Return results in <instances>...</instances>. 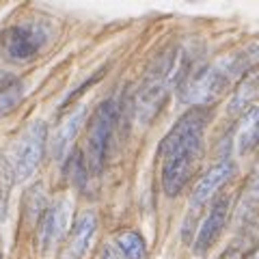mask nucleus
<instances>
[{
	"label": "nucleus",
	"mask_w": 259,
	"mask_h": 259,
	"mask_svg": "<svg viewBox=\"0 0 259 259\" xmlns=\"http://www.w3.org/2000/svg\"><path fill=\"white\" fill-rule=\"evenodd\" d=\"M84 112H87L84 106L76 108L69 117H65V121H61L59 127H56V132L52 136V153H54V158H63L67 145L74 141V136L78 134V127H80V123H82V119H84Z\"/></svg>",
	"instance_id": "11"
},
{
	"label": "nucleus",
	"mask_w": 259,
	"mask_h": 259,
	"mask_svg": "<svg viewBox=\"0 0 259 259\" xmlns=\"http://www.w3.org/2000/svg\"><path fill=\"white\" fill-rule=\"evenodd\" d=\"M0 259H3V246H0Z\"/></svg>",
	"instance_id": "17"
},
{
	"label": "nucleus",
	"mask_w": 259,
	"mask_h": 259,
	"mask_svg": "<svg viewBox=\"0 0 259 259\" xmlns=\"http://www.w3.org/2000/svg\"><path fill=\"white\" fill-rule=\"evenodd\" d=\"M182 63L177 52H166L162 59L149 69L145 82L136 93V117L139 121H149L156 117V112L162 108L171 87L182 76Z\"/></svg>",
	"instance_id": "3"
},
{
	"label": "nucleus",
	"mask_w": 259,
	"mask_h": 259,
	"mask_svg": "<svg viewBox=\"0 0 259 259\" xmlns=\"http://www.w3.org/2000/svg\"><path fill=\"white\" fill-rule=\"evenodd\" d=\"M257 143H259V108H253V110H248V115L244 117V121L240 125L238 147L242 153H246Z\"/></svg>",
	"instance_id": "12"
},
{
	"label": "nucleus",
	"mask_w": 259,
	"mask_h": 259,
	"mask_svg": "<svg viewBox=\"0 0 259 259\" xmlns=\"http://www.w3.org/2000/svg\"><path fill=\"white\" fill-rule=\"evenodd\" d=\"M22 100V84L13 76L0 74V117L11 112Z\"/></svg>",
	"instance_id": "13"
},
{
	"label": "nucleus",
	"mask_w": 259,
	"mask_h": 259,
	"mask_svg": "<svg viewBox=\"0 0 259 259\" xmlns=\"http://www.w3.org/2000/svg\"><path fill=\"white\" fill-rule=\"evenodd\" d=\"M104 259H123V255H121L117 244H108L104 248Z\"/></svg>",
	"instance_id": "15"
},
{
	"label": "nucleus",
	"mask_w": 259,
	"mask_h": 259,
	"mask_svg": "<svg viewBox=\"0 0 259 259\" xmlns=\"http://www.w3.org/2000/svg\"><path fill=\"white\" fill-rule=\"evenodd\" d=\"M46 139H48V130L46 123L35 121L22 132V136L13 143L9 164L13 168L15 182H24L26 177L35 173V168L39 166V162L44 158L46 149Z\"/></svg>",
	"instance_id": "5"
},
{
	"label": "nucleus",
	"mask_w": 259,
	"mask_h": 259,
	"mask_svg": "<svg viewBox=\"0 0 259 259\" xmlns=\"http://www.w3.org/2000/svg\"><path fill=\"white\" fill-rule=\"evenodd\" d=\"M227 214H229V197H221L212 205L207 218L199 229L197 242H194V250H197V253H205V250L214 244V240L221 236L223 227L227 223Z\"/></svg>",
	"instance_id": "9"
},
{
	"label": "nucleus",
	"mask_w": 259,
	"mask_h": 259,
	"mask_svg": "<svg viewBox=\"0 0 259 259\" xmlns=\"http://www.w3.org/2000/svg\"><path fill=\"white\" fill-rule=\"evenodd\" d=\"M95 231H97L95 214H91V212L82 214L76 221L74 229H71V233H69V238L65 240L59 259H82L87 255L89 246H91L93 238H95Z\"/></svg>",
	"instance_id": "8"
},
{
	"label": "nucleus",
	"mask_w": 259,
	"mask_h": 259,
	"mask_svg": "<svg viewBox=\"0 0 259 259\" xmlns=\"http://www.w3.org/2000/svg\"><path fill=\"white\" fill-rule=\"evenodd\" d=\"M117 246L121 250L123 259H147V248L139 233L134 231H123L117 238Z\"/></svg>",
	"instance_id": "14"
},
{
	"label": "nucleus",
	"mask_w": 259,
	"mask_h": 259,
	"mask_svg": "<svg viewBox=\"0 0 259 259\" xmlns=\"http://www.w3.org/2000/svg\"><path fill=\"white\" fill-rule=\"evenodd\" d=\"M46 44V30L39 24H18L5 32V50L15 61L35 56Z\"/></svg>",
	"instance_id": "6"
},
{
	"label": "nucleus",
	"mask_w": 259,
	"mask_h": 259,
	"mask_svg": "<svg viewBox=\"0 0 259 259\" xmlns=\"http://www.w3.org/2000/svg\"><path fill=\"white\" fill-rule=\"evenodd\" d=\"M233 171H236V164L231 160H223L218 162L216 166H212L209 171L201 177L199 184L194 186L192 192V212H199V207H203L214 194L223 188V186L231 180Z\"/></svg>",
	"instance_id": "7"
},
{
	"label": "nucleus",
	"mask_w": 259,
	"mask_h": 259,
	"mask_svg": "<svg viewBox=\"0 0 259 259\" xmlns=\"http://www.w3.org/2000/svg\"><path fill=\"white\" fill-rule=\"evenodd\" d=\"M259 65V46H248L246 50L229 54L207 67L194 71L184 87L182 100L197 108L216 102L233 82L246 76L250 69Z\"/></svg>",
	"instance_id": "2"
},
{
	"label": "nucleus",
	"mask_w": 259,
	"mask_h": 259,
	"mask_svg": "<svg viewBox=\"0 0 259 259\" xmlns=\"http://www.w3.org/2000/svg\"><path fill=\"white\" fill-rule=\"evenodd\" d=\"M207 110L192 108L173 125L162 141V188L168 197H177L194 175L203 151V132Z\"/></svg>",
	"instance_id": "1"
},
{
	"label": "nucleus",
	"mask_w": 259,
	"mask_h": 259,
	"mask_svg": "<svg viewBox=\"0 0 259 259\" xmlns=\"http://www.w3.org/2000/svg\"><path fill=\"white\" fill-rule=\"evenodd\" d=\"M255 177L259 180V162H257V166H255Z\"/></svg>",
	"instance_id": "16"
},
{
	"label": "nucleus",
	"mask_w": 259,
	"mask_h": 259,
	"mask_svg": "<svg viewBox=\"0 0 259 259\" xmlns=\"http://www.w3.org/2000/svg\"><path fill=\"white\" fill-rule=\"evenodd\" d=\"M117 112H119L117 102L106 100L95 110V115L91 119L89 134H87V166L91 171V175L100 173L104 162H106L112 130H115V123H117Z\"/></svg>",
	"instance_id": "4"
},
{
	"label": "nucleus",
	"mask_w": 259,
	"mask_h": 259,
	"mask_svg": "<svg viewBox=\"0 0 259 259\" xmlns=\"http://www.w3.org/2000/svg\"><path fill=\"white\" fill-rule=\"evenodd\" d=\"M255 259H259V255H257V257H255Z\"/></svg>",
	"instance_id": "18"
},
{
	"label": "nucleus",
	"mask_w": 259,
	"mask_h": 259,
	"mask_svg": "<svg viewBox=\"0 0 259 259\" xmlns=\"http://www.w3.org/2000/svg\"><path fill=\"white\" fill-rule=\"evenodd\" d=\"M67 209L69 205L65 201H56L54 205L46 207L44 218L39 223V244H41V248L52 246L63 236L65 227H67V216H69Z\"/></svg>",
	"instance_id": "10"
}]
</instances>
